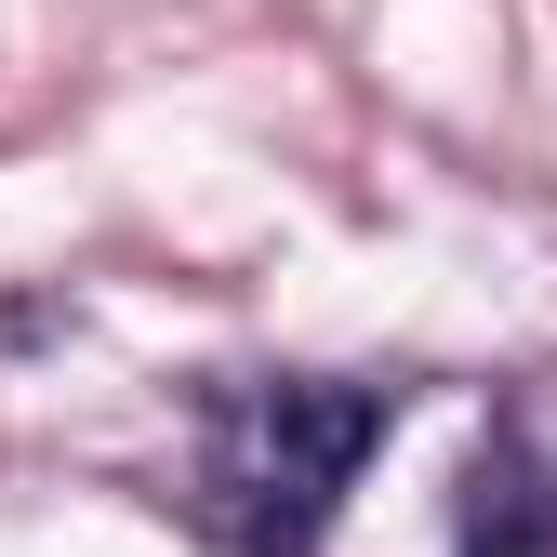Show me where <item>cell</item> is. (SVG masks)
<instances>
[{"mask_svg":"<svg viewBox=\"0 0 557 557\" xmlns=\"http://www.w3.org/2000/svg\"><path fill=\"white\" fill-rule=\"evenodd\" d=\"M385 411L398 398H372V385H239V398H213L199 518L226 531V557H306L332 492L385 438Z\"/></svg>","mask_w":557,"mask_h":557,"instance_id":"6da1fadb","label":"cell"},{"mask_svg":"<svg viewBox=\"0 0 557 557\" xmlns=\"http://www.w3.org/2000/svg\"><path fill=\"white\" fill-rule=\"evenodd\" d=\"M478 557H557V478H544V492H505V518H492Z\"/></svg>","mask_w":557,"mask_h":557,"instance_id":"7a4b0ae2","label":"cell"}]
</instances>
